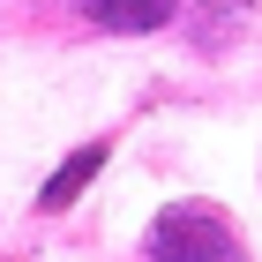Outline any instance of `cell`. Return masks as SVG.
<instances>
[{"instance_id": "cell-1", "label": "cell", "mask_w": 262, "mask_h": 262, "mask_svg": "<svg viewBox=\"0 0 262 262\" xmlns=\"http://www.w3.org/2000/svg\"><path fill=\"white\" fill-rule=\"evenodd\" d=\"M150 262H247V247L210 202H172L150 225Z\"/></svg>"}, {"instance_id": "cell-2", "label": "cell", "mask_w": 262, "mask_h": 262, "mask_svg": "<svg viewBox=\"0 0 262 262\" xmlns=\"http://www.w3.org/2000/svg\"><path fill=\"white\" fill-rule=\"evenodd\" d=\"M82 15L98 30H113V38H150V30H165L180 15V0H82Z\"/></svg>"}, {"instance_id": "cell-3", "label": "cell", "mask_w": 262, "mask_h": 262, "mask_svg": "<svg viewBox=\"0 0 262 262\" xmlns=\"http://www.w3.org/2000/svg\"><path fill=\"white\" fill-rule=\"evenodd\" d=\"M98 165H105V142H82L75 158H68V165H60V172H53V180H45V187H38V210H68V202H75V195H82V187L98 180Z\"/></svg>"}]
</instances>
